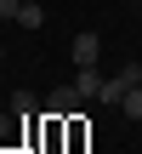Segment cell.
<instances>
[{"instance_id": "cell-5", "label": "cell", "mask_w": 142, "mask_h": 154, "mask_svg": "<svg viewBox=\"0 0 142 154\" xmlns=\"http://www.w3.org/2000/svg\"><path fill=\"white\" fill-rule=\"evenodd\" d=\"M120 114H125V120H142V86H131V91L120 97Z\"/></svg>"}, {"instance_id": "cell-3", "label": "cell", "mask_w": 142, "mask_h": 154, "mask_svg": "<svg viewBox=\"0 0 142 154\" xmlns=\"http://www.w3.org/2000/svg\"><path fill=\"white\" fill-rule=\"evenodd\" d=\"M74 91H80V97L91 103V97L102 91V74H97V69H80V80H74Z\"/></svg>"}, {"instance_id": "cell-6", "label": "cell", "mask_w": 142, "mask_h": 154, "mask_svg": "<svg viewBox=\"0 0 142 154\" xmlns=\"http://www.w3.org/2000/svg\"><path fill=\"white\" fill-rule=\"evenodd\" d=\"M6 109H11L17 120H34V97H28V91H11V103H6Z\"/></svg>"}, {"instance_id": "cell-1", "label": "cell", "mask_w": 142, "mask_h": 154, "mask_svg": "<svg viewBox=\"0 0 142 154\" xmlns=\"http://www.w3.org/2000/svg\"><path fill=\"white\" fill-rule=\"evenodd\" d=\"M80 103H85V97H80L74 86H57V91L46 97V114H51V120H74V114H80Z\"/></svg>"}, {"instance_id": "cell-7", "label": "cell", "mask_w": 142, "mask_h": 154, "mask_svg": "<svg viewBox=\"0 0 142 154\" xmlns=\"http://www.w3.org/2000/svg\"><path fill=\"white\" fill-rule=\"evenodd\" d=\"M17 11H23V0H0V23H6V17L17 23Z\"/></svg>"}, {"instance_id": "cell-8", "label": "cell", "mask_w": 142, "mask_h": 154, "mask_svg": "<svg viewBox=\"0 0 142 154\" xmlns=\"http://www.w3.org/2000/svg\"><path fill=\"white\" fill-rule=\"evenodd\" d=\"M0 63H6V46H0Z\"/></svg>"}, {"instance_id": "cell-4", "label": "cell", "mask_w": 142, "mask_h": 154, "mask_svg": "<svg viewBox=\"0 0 142 154\" xmlns=\"http://www.w3.org/2000/svg\"><path fill=\"white\" fill-rule=\"evenodd\" d=\"M17 23H23V29H40V23H46V6H40V0H23Z\"/></svg>"}, {"instance_id": "cell-2", "label": "cell", "mask_w": 142, "mask_h": 154, "mask_svg": "<svg viewBox=\"0 0 142 154\" xmlns=\"http://www.w3.org/2000/svg\"><path fill=\"white\" fill-rule=\"evenodd\" d=\"M68 51H74V63H80V69H97V57H102V40L85 29V34H74V46H68Z\"/></svg>"}]
</instances>
